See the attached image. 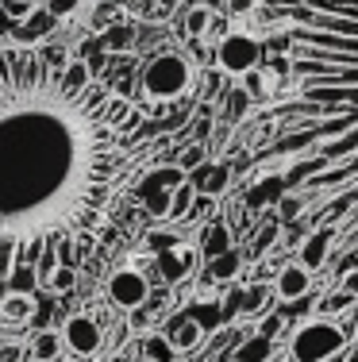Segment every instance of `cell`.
Here are the masks:
<instances>
[{"label":"cell","instance_id":"4dcf8cb0","mask_svg":"<svg viewBox=\"0 0 358 362\" xmlns=\"http://www.w3.org/2000/svg\"><path fill=\"white\" fill-rule=\"evenodd\" d=\"M301 209H304V197L301 193H289V197H281V201H278V212L285 220H297V216H301Z\"/></svg>","mask_w":358,"mask_h":362},{"label":"cell","instance_id":"d6a6232c","mask_svg":"<svg viewBox=\"0 0 358 362\" xmlns=\"http://www.w3.org/2000/svg\"><path fill=\"white\" fill-rule=\"evenodd\" d=\"M201 162H204V146L193 143V146H185V154H181V162H177V166H181L185 174H189V170H197Z\"/></svg>","mask_w":358,"mask_h":362},{"label":"cell","instance_id":"8992f818","mask_svg":"<svg viewBox=\"0 0 358 362\" xmlns=\"http://www.w3.org/2000/svg\"><path fill=\"white\" fill-rule=\"evenodd\" d=\"M185 181V170L181 166H158V170H147V174L139 177V185H135V197H139L143 204H147L155 216H166L169 209V193H174L177 185Z\"/></svg>","mask_w":358,"mask_h":362},{"label":"cell","instance_id":"484cf974","mask_svg":"<svg viewBox=\"0 0 358 362\" xmlns=\"http://www.w3.org/2000/svg\"><path fill=\"white\" fill-rule=\"evenodd\" d=\"M42 8H47V12L54 16L58 23H62V20H73V16L81 12V8H85V0H47Z\"/></svg>","mask_w":358,"mask_h":362},{"label":"cell","instance_id":"e0dca14e","mask_svg":"<svg viewBox=\"0 0 358 362\" xmlns=\"http://www.w3.org/2000/svg\"><path fill=\"white\" fill-rule=\"evenodd\" d=\"M62 332H54V327H39L35 335H31V358L39 362H58L62 358Z\"/></svg>","mask_w":358,"mask_h":362},{"label":"cell","instance_id":"2e32d148","mask_svg":"<svg viewBox=\"0 0 358 362\" xmlns=\"http://www.w3.org/2000/svg\"><path fill=\"white\" fill-rule=\"evenodd\" d=\"M274 358V339L270 335H246L243 343H235V351H232V362H270Z\"/></svg>","mask_w":358,"mask_h":362},{"label":"cell","instance_id":"4316f807","mask_svg":"<svg viewBox=\"0 0 358 362\" xmlns=\"http://www.w3.org/2000/svg\"><path fill=\"white\" fill-rule=\"evenodd\" d=\"M177 243H181L177 231H150L147 235V251L150 255H162V251H169V247H177Z\"/></svg>","mask_w":358,"mask_h":362},{"label":"cell","instance_id":"5b68a950","mask_svg":"<svg viewBox=\"0 0 358 362\" xmlns=\"http://www.w3.org/2000/svg\"><path fill=\"white\" fill-rule=\"evenodd\" d=\"M216 62H220V70H224V74L243 77V74L258 70V62H262V42L254 39V35H246V31H232V35L220 39Z\"/></svg>","mask_w":358,"mask_h":362},{"label":"cell","instance_id":"ac0fdd59","mask_svg":"<svg viewBox=\"0 0 358 362\" xmlns=\"http://www.w3.org/2000/svg\"><path fill=\"white\" fill-rule=\"evenodd\" d=\"M239 266H243V255L232 247V251L208 258V266H204V278H208V281H232L235 274H239Z\"/></svg>","mask_w":358,"mask_h":362},{"label":"cell","instance_id":"83f0119b","mask_svg":"<svg viewBox=\"0 0 358 362\" xmlns=\"http://www.w3.org/2000/svg\"><path fill=\"white\" fill-rule=\"evenodd\" d=\"M208 23H212V12H208V8H193V12L185 16V31H189L193 39L204 35V31H208Z\"/></svg>","mask_w":358,"mask_h":362},{"label":"cell","instance_id":"f1b7e54d","mask_svg":"<svg viewBox=\"0 0 358 362\" xmlns=\"http://www.w3.org/2000/svg\"><path fill=\"white\" fill-rule=\"evenodd\" d=\"M16 266H20V255H16V247H12V243H0V281L12 278Z\"/></svg>","mask_w":358,"mask_h":362},{"label":"cell","instance_id":"60d3db41","mask_svg":"<svg viewBox=\"0 0 358 362\" xmlns=\"http://www.w3.org/2000/svg\"><path fill=\"white\" fill-rule=\"evenodd\" d=\"M58 362H85V358H73V355H70V358H58Z\"/></svg>","mask_w":358,"mask_h":362},{"label":"cell","instance_id":"7c38bea8","mask_svg":"<svg viewBox=\"0 0 358 362\" xmlns=\"http://www.w3.org/2000/svg\"><path fill=\"white\" fill-rule=\"evenodd\" d=\"M331 243H335V228L331 223H320L312 235H304V243H301V266L304 270H320L323 262H328V255H331Z\"/></svg>","mask_w":358,"mask_h":362},{"label":"cell","instance_id":"4fadbf2b","mask_svg":"<svg viewBox=\"0 0 358 362\" xmlns=\"http://www.w3.org/2000/svg\"><path fill=\"white\" fill-rule=\"evenodd\" d=\"M185 181H189L193 189H197V197H220L227 193V181H232V170L227 166H212V162H201L193 174H185Z\"/></svg>","mask_w":358,"mask_h":362},{"label":"cell","instance_id":"30bf717a","mask_svg":"<svg viewBox=\"0 0 358 362\" xmlns=\"http://www.w3.org/2000/svg\"><path fill=\"white\" fill-rule=\"evenodd\" d=\"M166 343L177 351V355H189V351H197L201 343H204V327L193 320L189 313H181V316H174L166 327Z\"/></svg>","mask_w":358,"mask_h":362},{"label":"cell","instance_id":"d4e9b609","mask_svg":"<svg viewBox=\"0 0 358 362\" xmlns=\"http://www.w3.org/2000/svg\"><path fill=\"white\" fill-rule=\"evenodd\" d=\"M58 266H62V262H58V247L54 243H42V255H39V262H35V278L47 281Z\"/></svg>","mask_w":358,"mask_h":362},{"label":"cell","instance_id":"6da1fadb","mask_svg":"<svg viewBox=\"0 0 358 362\" xmlns=\"http://www.w3.org/2000/svg\"><path fill=\"white\" fill-rule=\"evenodd\" d=\"M66 50L0 42V243L28 262L54 239H97L150 170L162 124L97 81L66 85Z\"/></svg>","mask_w":358,"mask_h":362},{"label":"cell","instance_id":"3957f363","mask_svg":"<svg viewBox=\"0 0 358 362\" xmlns=\"http://www.w3.org/2000/svg\"><path fill=\"white\" fill-rule=\"evenodd\" d=\"M139 85L150 100L166 105V100H177L193 85V66H189V58L177 54V50H158V54L143 66Z\"/></svg>","mask_w":358,"mask_h":362},{"label":"cell","instance_id":"d6986e66","mask_svg":"<svg viewBox=\"0 0 358 362\" xmlns=\"http://www.w3.org/2000/svg\"><path fill=\"white\" fill-rule=\"evenodd\" d=\"M224 251H232V231H227V223H208V228L201 231V255L216 258Z\"/></svg>","mask_w":358,"mask_h":362},{"label":"cell","instance_id":"e575fe53","mask_svg":"<svg viewBox=\"0 0 358 362\" xmlns=\"http://www.w3.org/2000/svg\"><path fill=\"white\" fill-rule=\"evenodd\" d=\"M281 324H285V313L266 316V320H262V327H258V335H270V339H274V335L281 332Z\"/></svg>","mask_w":358,"mask_h":362},{"label":"cell","instance_id":"8d00e7d4","mask_svg":"<svg viewBox=\"0 0 358 362\" xmlns=\"http://www.w3.org/2000/svg\"><path fill=\"white\" fill-rule=\"evenodd\" d=\"M258 8V0H227V12L232 16H251Z\"/></svg>","mask_w":358,"mask_h":362},{"label":"cell","instance_id":"5bb4252c","mask_svg":"<svg viewBox=\"0 0 358 362\" xmlns=\"http://www.w3.org/2000/svg\"><path fill=\"white\" fill-rule=\"evenodd\" d=\"M31 313H35V297L31 293L12 289L0 297V327H28Z\"/></svg>","mask_w":358,"mask_h":362},{"label":"cell","instance_id":"f546056e","mask_svg":"<svg viewBox=\"0 0 358 362\" xmlns=\"http://www.w3.org/2000/svg\"><path fill=\"white\" fill-rule=\"evenodd\" d=\"M351 305H354V297H351V293H343V289H339V293H328L320 308H323V313H347Z\"/></svg>","mask_w":358,"mask_h":362},{"label":"cell","instance_id":"8fae6325","mask_svg":"<svg viewBox=\"0 0 358 362\" xmlns=\"http://www.w3.org/2000/svg\"><path fill=\"white\" fill-rule=\"evenodd\" d=\"M193 266H197V251H193V247H185V243H177V247H169V251L158 255V274H162V281H166V286L189 278Z\"/></svg>","mask_w":358,"mask_h":362},{"label":"cell","instance_id":"277c9868","mask_svg":"<svg viewBox=\"0 0 358 362\" xmlns=\"http://www.w3.org/2000/svg\"><path fill=\"white\" fill-rule=\"evenodd\" d=\"M347 347V332L331 320H309L289 339V358L293 362H328Z\"/></svg>","mask_w":358,"mask_h":362},{"label":"cell","instance_id":"74e56055","mask_svg":"<svg viewBox=\"0 0 358 362\" xmlns=\"http://www.w3.org/2000/svg\"><path fill=\"white\" fill-rule=\"evenodd\" d=\"M343 293H351V297L358 300V266H354V270H347V274H343Z\"/></svg>","mask_w":358,"mask_h":362},{"label":"cell","instance_id":"ba28073f","mask_svg":"<svg viewBox=\"0 0 358 362\" xmlns=\"http://www.w3.org/2000/svg\"><path fill=\"white\" fill-rule=\"evenodd\" d=\"M108 305H116L119 313H131V308H139V305H147V297H150V281L143 278L135 266H124V270H116L112 278H108Z\"/></svg>","mask_w":358,"mask_h":362},{"label":"cell","instance_id":"603a6c76","mask_svg":"<svg viewBox=\"0 0 358 362\" xmlns=\"http://www.w3.org/2000/svg\"><path fill=\"white\" fill-rule=\"evenodd\" d=\"M285 181L281 177H274V181H266V185H258L254 189L251 197H246V204H251V209H258V204H266V201H281V197H285Z\"/></svg>","mask_w":358,"mask_h":362},{"label":"cell","instance_id":"ee69618b","mask_svg":"<svg viewBox=\"0 0 358 362\" xmlns=\"http://www.w3.org/2000/svg\"><path fill=\"white\" fill-rule=\"evenodd\" d=\"M143 362H147V358H143Z\"/></svg>","mask_w":358,"mask_h":362},{"label":"cell","instance_id":"f35d334b","mask_svg":"<svg viewBox=\"0 0 358 362\" xmlns=\"http://www.w3.org/2000/svg\"><path fill=\"white\" fill-rule=\"evenodd\" d=\"M174 4H177V0H158V8H162V12H169Z\"/></svg>","mask_w":358,"mask_h":362},{"label":"cell","instance_id":"7402d4cb","mask_svg":"<svg viewBox=\"0 0 358 362\" xmlns=\"http://www.w3.org/2000/svg\"><path fill=\"white\" fill-rule=\"evenodd\" d=\"M143 351H147V362H174L177 358V351L166 343V335H147Z\"/></svg>","mask_w":358,"mask_h":362},{"label":"cell","instance_id":"cb8c5ba5","mask_svg":"<svg viewBox=\"0 0 358 362\" xmlns=\"http://www.w3.org/2000/svg\"><path fill=\"white\" fill-rule=\"evenodd\" d=\"M42 286H47L50 293H70L73 286H78V270H73V266H58V270L50 274Z\"/></svg>","mask_w":358,"mask_h":362},{"label":"cell","instance_id":"7a4b0ae2","mask_svg":"<svg viewBox=\"0 0 358 362\" xmlns=\"http://www.w3.org/2000/svg\"><path fill=\"white\" fill-rule=\"evenodd\" d=\"M289 23V81L304 127L281 151H301L285 185L316 204L358 255V0H278Z\"/></svg>","mask_w":358,"mask_h":362},{"label":"cell","instance_id":"44dd1931","mask_svg":"<svg viewBox=\"0 0 358 362\" xmlns=\"http://www.w3.org/2000/svg\"><path fill=\"white\" fill-rule=\"evenodd\" d=\"M266 300H270V289H266V286L239 289V293H235V313H258Z\"/></svg>","mask_w":358,"mask_h":362},{"label":"cell","instance_id":"d590c367","mask_svg":"<svg viewBox=\"0 0 358 362\" xmlns=\"http://www.w3.org/2000/svg\"><path fill=\"white\" fill-rule=\"evenodd\" d=\"M274 239H278V223H266V228H262V235H258V243H254V255H262L270 243H274Z\"/></svg>","mask_w":358,"mask_h":362},{"label":"cell","instance_id":"1f68e13d","mask_svg":"<svg viewBox=\"0 0 358 362\" xmlns=\"http://www.w3.org/2000/svg\"><path fill=\"white\" fill-rule=\"evenodd\" d=\"M131 39H135V28H116V31L105 35V47L108 50H124V47H131Z\"/></svg>","mask_w":358,"mask_h":362},{"label":"cell","instance_id":"ffe728a7","mask_svg":"<svg viewBox=\"0 0 358 362\" xmlns=\"http://www.w3.org/2000/svg\"><path fill=\"white\" fill-rule=\"evenodd\" d=\"M193 201H197V189L189 185V181H181V185L169 193V209H166V220H185L193 212Z\"/></svg>","mask_w":358,"mask_h":362},{"label":"cell","instance_id":"52a82bcc","mask_svg":"<svg viewBox=\"0 0 358 362\" xmlns=\"http://www.w3.org/2000/svg\"><path fill=\"white\" fill-rule=\"evenodd\" d=\"M62 347L70 351L73 358H93L105 347V332H100V324L93 320V316L73 313L70 320L62 324Z\"/></svg>","mask_w":358,"mask_h":362},{"label":"cell","instance_id":"836d02e7","mask_svg":"<svg viewBox=\"0 0 358 362\" xmlns=\"http://www.w3.org/2000/svg\"><path fill=\"white\" fill-rule=\"evenodd\" d=\"M0 362H23V347L12 339V332H8V339L0 343Z\"/></svg>","mask_w":358,"mask_h":362},{"label":"cell","instance_id":"9a60e30c","mask_svg":"<svg viewBox=\"0 0 358 362\" xmlns=\"http://www.w3.org/2000/svg\"><path fill=\"white\" fill-rule=\"evenodd\" d=\"M309 289H312V274L304 270L301 262H293V266H285V270H278L274 293H278L281 300H301V297H309Z\"/></svg>","mask_w":358,"mask_h":362},{"label":"cell","instance_id":"9c48e42d","mask_svg":"<svg viewBox=\"0 0 358 362\" xmlns=\"http://www.w3.org/2000/svg\"><path fill=\"white\" fill-rule=\"evenodd\" d=\"M54 28H58L54 16H50L47 8H35V12H28L12 28V47H42V39H50Z\"/></svg>","mask_w":358,"mask_h":362},{"label":"cell","instance_id":"ab89813d","mask_svg":"<svg viewBox=\"0 0 358 362\" xmlns=\"http://www.w3.org/2000/svg\"><path fill=\"white\" fill-rule=\"evenodd\" d=\"M8 339V327H0V343H4Z\"/></svg>","mask_w":358,"mask_h":362},{"label":"cell","instance_id":"b9f144b4","mask_svg":"<svg viewBox=\"0 0 358 362\" xmlns=\"http://www.w3.org/2000/svg\"><path fill=\"white\" fill-rule=\"evenodd\" d=\"M8 4H31V0H8Z\"/></svg>","mask_w":358,"mask_h":362},{"label":"cell","instance_id":"7bdbcfd3","mask_svg":"<svg viewBox=\"0 0 358 362\" xmlns=\"http://www.w3.org/2000/svg\"><path fill=\"white\" fill-rule=\"evenodd\" d=\"M0 297H4V289H0Z\"/></svg>","mask_w":358,"mask_h":362}]
</instances>
